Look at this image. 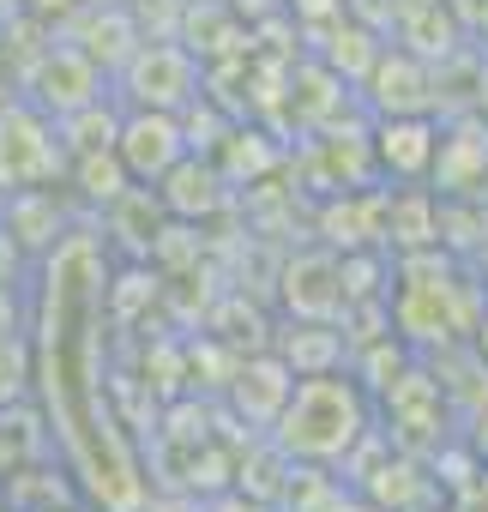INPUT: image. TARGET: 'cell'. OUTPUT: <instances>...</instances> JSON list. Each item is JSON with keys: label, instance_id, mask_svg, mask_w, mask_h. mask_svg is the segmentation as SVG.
Segmentation results:
<instances>
[{"label": "cell", "instance_id": "cell-1", "mask_svg": "<svg viewBox=\"0 0 488 512\" xmlns=\"http://www.w3.org/2000/svg\"><path fill=\"white\" fill-rule=\"evenodd\" d=\"M97 284H109L97 241L85 229H67V241L49 253L37 368H43L49 422H61V452L73 464V482L109 512H139L145 506L139 458L115 422L109 386L97 380Z\"/></svg>", "mask_w": 488, "mask_h": 512}, {"label": "cell", "instance_id": "cell-2", "mask_svg": "<svg viewBox=\"0 0 488 512\" xmlns=\"http://www.w3.org/2000/svg\"><path fill=\"white\" fill-rule=\"evenodd\" d=\"M368 434H374V392L350 368H338V374H296L290 404L266 428V440L290 464H308V470L344 464Z\"/></svg>", "mask_w": 488, "mask_h": 512}, {"label": "cell", "instance_id": "cell-3", "mask_svg": "<svg viewBox=\"0 0 488 512\" xmlns=\"http://www.w3.org/2000/svg\"><path fill=\"white\" fill-rule=\"evenodd\" d=\"M470 290V278L452 266V260H440L434 247H422V253H404L398 260V302H386L392 314H398V332L410 338V344H452V338H464V332H476V308H452V296H464Z\"/></svg>", "mask_w": 488, "mask_h": 512}, {"label": "cell", "instance_id": "cell-4", "mask_svg": "<svg viewBox=\"0 0 488 512\" xmlns=\"http://www.w3.org/2000/svg\"><path fill=\"white\" fill-rule=\"evenodd\" d=\"M115 97L127 109H169V115H181V109L205 103V73H199L187 43H139L127 55V67H121V91Z\"/></svg>", "mask_w": 488, "mask_h": 512}, {"label": "cell", "instance_id": "cell-5", "mask_svg": "<svg viewBox=\"0 0 488 512\" xmlns=\"http://www.w3.org/2000/svg\"><path fill=\"white\" fill-rule=\"evenodd\" d=\"M61 169H67V139H61L55 115H43L37 103L0 109V193L49 187Z\"/></svg>", "mask_w": 488, "mask_h": 512}, {"label": "cell", "instance_id": "cell-6", "mask_svg": "<svg viewBox=\"0 0 488 512\" xmlns=\"http://www.w3.org/2000/svg\"><path fill=\"white\" fill-rule=\"evenodd\" d=\"M115 151H121V163H127L133 181H151L157 187L193 145H187L181 115H169V109H127L121 115V133H115Z\"/></svg>", "mask_w": 488, "mask_h": 512}, {"label": "cell", "instance_id": "cell-7", "mask_svg": "<svg viewBox=\"0 0 488 512\" xmlns=\"http://www.w3.org/2000/svg\"><path fill=\"white\" fill-rule=\"evenodd\" d=\"M97 97H109V91H103V67H97L79 43H55V49L37 61V73H31V103H37L43 115H55V121L79 115V109L97 103Z\"/></svg>", "mask_w": 488, "mask_h": 512}, {"label": "cell", "instance_id": "cell-8", "mask_svg": "<svg viewBox=\"0 0 488 512\" xmlns=\"http://www.w3.org/2000/svg\"><path fill=\"white\" fill-rule=\"evenodd\" d=\"M284 314L290 320H344L350 314V290H344V260L332 253H296L284 266Z\"/></svg>", "mask_w": 488, "mask_h": 512}, {"label": "cell", "instance_id": "cell-9", "mask_svg": "<svg viewBox=\"0 0 488 512\" xmlns=\"http://www.w3.org/2000/svg\"><path fill=\"white\" fill-rule=\"evenodd\" d=\"M440 157V121L428 115H386L374 133V169L398 187H416L422 175H434Z\"/></svg>", "mask_w": 488, "mask_h": 512}, {"label": "cell", "instance_id": "cell-10", "mask_svg": "<svg viewBox=\"0 0 488 512\" xmlns=\"http://www.w3.org/2000/svg\"><path fill=\"white\" fill-rule=\"evenodd\" d=\"M290 392H296V368H290L278 350H260L254 362H241L235 380H229V404H235V416H241V422H254V428H272L278 410L290 404Z\"/></svg>", "mask_w": 488, "mask_h": 512}, {"label": "cell", "instance_id": "cell-11", "mask_svg": "<svg viewBox=\"0 0 488 512\" xmlns=\"http://www.w3.org/2000/svg\"><path fill=\"white\" fill-rule=\"evenodd\" d=\"M157 199H163V211H169L175 223H199V217H217V211L229 205V175H223L211 157L187 151V157L157 181Z\"/></svg>", "mask_w": 488, "mask_h": 512}, {"label": "cell", "instance_id": "cell-12", "mask_svg": "<svg viewBox=\"0 0 488 512\" xmlns=\"http://www.w3.org/2000/svg\"><path fill=\"white\" fill-rule=\"evenodd\" d=\"M278 356L296 368V374H338L350 362V344L338 332V320H296L284 338H278Z\"/></svg>", "mask_w": 488, "mask_h": 512}, {"label": "cell", "instance_id": "cell-13", "mask_svg": "<svg viewBox=\"0 0 488 512\" xmlns=\"http://www.w3.org/2000/svg\"><path fill=\"white\" fill-rule=\"evenodd\" d=\"M73 175H79V193H85L91 205H103V211H109L121 193L139 187V181L127 175V163H121L115 145H109V151H79V157H73Z\"/></svg>", "mask_w": 488, "mask_h": 512}, {"label": "cell", "instance_id": "cell-14", "mask_svg": "<svg viewBox=\"0 0 488 512\" xmlns=\"http://www.w3.org/2000/svg\"><path fill=\"white\" fill-rule=\"evenodd\" d=\"M139 512H211V506H199L193 494H163V500H145Z\"/></svg>", "mask_w": 488, "mask_h": 512}, {"label": "cell", "instance_id": "cell-15", "mask_svg": "<svg viewBox=\"0 0 488 512\" xmlns=\"http://www.w3.org/2000/svg\"><path fill=\"white\" fill-rule=\"evenodd\" d=\"M211 512H266V500H241V494H229V500H217Z\"/></svg>", "mask_w": 488, "mask_h": 512}, {"label": "cell", "instance_id": "cell-16", "mask_svg": "<svg viewBox=\"0 0 488 512\" xmlns=\"http://www.w3.org/2000/svg\"><path fill=\"white\" fill-rule=\"evenodd\" d=\"M476 356L488 362V308H482V320H476Z\"/></svg>", "mask_w": 488, "mask_h": 512}]
</instances>
